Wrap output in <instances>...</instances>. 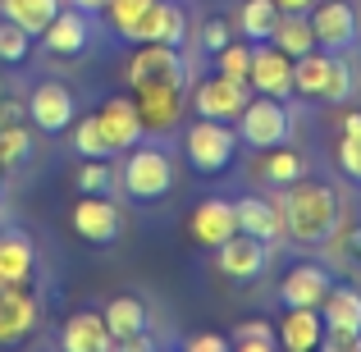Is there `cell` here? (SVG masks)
Returning <instances> with one entry per match:
<instances>
[{
    "label": "cell",
    "instance_id": "1",
    "mask_svg": "<svg viewBox=\"0 0 361 352\" xmlns=\"http://www.w3.org/2000/svg\"><path fill=\"white\" fill-rule=\"evenodd\" d=\"M279 206H283V233L298 247H320L338 229V193L320 178L302 174L298 183L279 188Z\"/></svg>",
    "mask_w": 361,
    "mask_h": 352
},
{
    "label": "cell",
    "instance_id": "2",
    "mask_svg": "<svg viewBox=\"0 0 361 352\" xmlns=\"http://www.w3.org/2000/svg\"><path fill=\"white\" fill-rule=\"evenodd\" d=\"M293 92L302 97H316V101H329V106H343L348 97L357 92V69L334 51H307L293 60Z\"/></svg>",
    "mask_w": 361,
    "mask_h": 352
},
{
    "label": "cell",
    "instance_id": "3",
    "mask_svg": "<svg viewBox=\"0 0 361 352\" xmlns=\"http://www.w3.org/2000/svg\"><path fill=\"white\" fill-rule=\"evenodd\" d=\"M183 151H188V165L197 174H224L238 156V128H229L224 119H202L183 133Z\"/></svg>",
    "mask_w": 361,
    "mask_h": 352
},
{
    "label": "cell",
    "instance_id": "4",
    "mask_svg": "<svg viewBox=\"0 0 361 352\" xmlns=\"http://www.w3.org/2000/svg\"><path fill=\"white\" fill-rule=\"evenodd\" d=\"M288 138H293V110L279 97H261L256 92L238 115V142H247L256 151H270V147H283Z\"/></svg>",
    "mask_w": 361,
    "mask_h": 352
},
{
    "label": "cell",
    "instance_id": "5",
    "mask_svg": "<svg viewBox=\"0 0 361 352\" xmlns=\"http://www.w3.org/2000/svg\"><path fill=\"white\" fill-rule=\"evenodd\" d=\"M123 193L137 197V202H160L174 188V160L160 147H128V160H123Z\"/></svg>",
    "mask_w": 361,
    "mask_h": 352
},
{
    "label": "cell",
    "instance_id": "6",
    "mask_svg": "<svg viewBox=\"0 0 361 352\" xmlns=\"http://www.w3.org/2000/svg\"><path fill=\"white\" fill-rule=\"evenodd\" d=\"M128 83H169V87H188V60L178 55V46L165 42H137L128 60Z\"/></svg>",
    "mask_w": 361,
    "mask_h": 352
},
{
    "label": "cell",
    "instance_id": "7",
    "mask_svg": "<svg viewBox=\"0 0 361 352\" xmlns=\"http://www.w3.org/2000/svg\"><path fill=\"white\" fill-rule=\"evenodd\" d=\"M27 119H32L37 133H64L78 119V101H73V92L64 87V83L46 78V83H37L32 97H27Z\"/></svg>",
    "mask_w": 361,
    "mask_h": 352
},
{
    "label": "cell",
    "instance_id": "8",
    "mask_svg": "<svg viewBox=\"0 0 361 352\" xmlns=\"http://www.w3.org/2000/svg\"><path fill=\"white\" fill-rule=\"evenodd\" d=\"M311 32H316L320 51H353L357 46V9L353 0H316V14H311Z\"/></svg>",
    "mask_w": 361,
    "mask_h": 352
},
{
    "label": "cell",
    "instance_id": "9",
    "mask_svg": "<svg viewBox=\"0 0 361 352\" xmlns=\"http://www.w3.org/2000/svg\"><path fill=\"white\" fill-rule=\"evenodd\" d=\"M42 320V302L27 284H0V344H23Z\"/></svg>",
    "mask_w": 361,
    "mask_h": 352
},
{
    "label": "cell",
    "instance_id": "10",
    "mask_svg": "<svg viewBox=\"0 0 361 352\" xmlns=\"http://www.w3.org/2000/svg\"><path fill=\"white\" fill-rule=\"evenodd\" d=\"M265 261H270V243H261V238H252V233H233L229 243L215 247V265H220V274L233 279V284L261 279Z\"/></svg>",
    "mask_w": 361,
    "mask_h": 352
},
{
    "label": "cell",
    "instance_id": "11",
    "mask_svg": "<svg viewBox=\"0 0 361 352\" xmlns=\"http://www.w3.org/2000/svg\"><path fill=\"white\" fill-rule=\"evenodd\" d=\"M247 87L261 92V97H288L293 92V55H283L274 42H256Z\"/></svg>",
    "mask_w": 361,
    "mask_h": 352
},
{
    "label": "cell",
    "instance_id": "12",
    "mask_svg": "<svg viewBox=\"0 0 361 352\" xmlns=\"http://www.w3.org/2000/svg\"><path fill=\"white\" fill-rule=\"evenodd\" d=\"M192 106H197L202 119H224L229 123V119H238L243 106H247V83L215 73V78H206V83L192 87Z\"/></svg>",
    "mask_w": 361,
    "mask_h": 352
},
{
    "label": "cell",
    "instance_id": "13",
    "mask_svg": "<svg viewBox=\"0 0 361 352\" xmlns=\"http://www.w3.org/2000/svg\"><path fill=\"white\" fill-rule=\"evenodd\" d=\"M73 229H78V238H87V243H97V247L115 243L119 229H123L119 206L101 193H82L78 206H73Z\"/></svg>",
    "mask_w": 361,
    "mask_h": 352
},
{
    "label": "cell",
    "instance_id": "14",
    "mask_svg": "<svg viewBox=\"0 0 361 352\" xmlns=\"http://www.w3.org/2000/svg\"><path fill=\"white\" fill-rule=\"evenodd\" d=\"M133 106L142 115V128L147 133H160L178 119L183 110V87H169V83H137L133 87Z\"/></svg>",
    "mask_w": 361,
    "mask_h": 352
},
{
    "label": "cell",
    "instance_id": "15",
    "mask_svg": "<svg viewBox=\"0 0 361 352\" xmlns=\"http://www.w3.org/2000/svg\"><path fill=\"white\" fill-rule=\"evenodd\" d=\"M188 229H192V238L202 247H220L238 233V211H233V202H224V197H206V202L192 206Z\"/></svg>",
    "mask_w": 361,
    "mask_h": 352
},
{
    "label": "cell",
    "instance_id": "16",
    "mask_svg": "<svg viewBox=\"0 0 361 352\" xmlns=\"http://www.w3.org/2000/svg\"><path fill=\"white\" fill-rule=\"evenodd\" d=\"M329 289H334V279H329L325 265L302 261V265H293V270L279 279V302L283 307H320Z\"/></svg>",
    "mask_w": 361,
    "mask_h": 352
},
{
    "label": "cell",
    "instance_id": "17",
    "mask_svg": "<svg viewBox=\"0 0 361 352\" xmlns=\"http://www.w3.org/2000/svg\"><path fill=\"white\" fill-rule=\"evenodd\" d=\"M183 37H188V14H183V5H174V0H156V5L147 9V18L133 28L128 42H165V46H183Z\"/></svg>",
    "mask_w": 361,
    "mask_h": 352
},
{
    "label": "cell",
    "instance_id": "18",
    "mask_svg": "<svg viewBox=\"0 0 361 352\" xmlns=\"http://www.w3.org/2000/svg\"><path fill=\"white\" fill-rule=\"evenodd\" d=\"M97 119H101V128H106V138H110V151H128V147H137L142 142V115H137V106H133V97H110L106 106L97 110Z\"/></svg>",
    "mask_w": 361,
    "mask_h": 352
},
{
    "label": "cell",
    "instance_id": "19",
    "mask_svg": "<svg viewBox=\"0 0 361 352\" xmlns=\"http://www.w3.org/2000/svg\"><path fill=\"white\" fill-rule=\"evenodd\" d=\"M233 211H238V233H252V238H261V243H279L283 238L279 197H274V202H265V197H238Z\"/></svg>",
    "mask_w": 361,
    "mask_h": 352
},
{
    "label": "cell",
    "instance_id": "20",
    "mask_svg": "<svg viewBox=\"0 0 361 352\" xmlns=\"http://www.w3.org/2000/svg\"><path fill=\"white\" fill-rule=\"evenodd\" d=\"M42 42H46V51H51V55H78V51H87V42H92L87 14H82V9H60V14L51 18V28L42 32Z\"/></svg>",
    "mask_w": 361,
    "mask_h": 352
},
{
    "label": "cell",
    "instance_id": "21",
    "mask_svg": "<svg viewBox=\"0 0 361 352\" xmlns=\"http://www.w3.org/2000/svg\"><path fill=\"white\" fill-rule=\"evenodd\" d=\"M279 339H283L288 352L320 348V339H325V316H320V307H288V316H283V325H279Z\"/></svg>",
    "mask_w": 361,
    "mask_h": 352
},
{
    "label": "cell",
    "instance_id": "22",
    "mask_svg": "<svg viewBox=\"0 0 361 352\" xmlns=\"http://www.w3.org/2000/svg\"><path fill=\"white\" fill-rule=\"evenodd\" d=\"M110 344H115V334H110L101 311H78L64 320V348L69 352H106Z\"/></svg>",
    "mask_w": 361,
    "mask_h": 352
},
{
    "label": "cell",
    "instance_id": "23",
    "mask_svg": "<svg viewBox=\"0 0 361 352\" xmlns=\"http://www.w3.org/2000/svg\"><path fill=\"white\" fill-rule=\"evenodd\" d=\"M32 265H37L32 238L18 233V229H5V233H0V284H27Z\"/></svg>",
    "mask_w": 361,
    "mask_h": 352
},
{
    "label": "cell",
    "instance_id": "24",
    "mask_svg": "<svg viewBox=\"0 0 361 352\" xmlns=\"http://www.w3.org/2000/svg\"><path fill=\"white\" fill-rule=\"evenodd\" d=\"M60 9H64V0H0V18L18 23L27 37H42Z\"/></svg>",
    "mask_w": 361,
    "mask_h": 352
},
{
    "label": "cell",
    "instance_id": "25",
    "mask_svg": "<svg viewBox=\"0 0 361 352\" xmlns=\"http://www.w3.org/2000/svg\"><path fill=\"white\" fill-rule=\"evenodd\" d=\"M279 14L283 9L274 5V0H243L238 5V14H233V28L243 32V42H270V32H274V23H279Z\"/></svg>",
    "mask_w": 361,
    "mask_h": 352
},
{
    "label": "cell",
    "instance_id": "26",
    "mask_svg": "<svg viewBox=\"0 0 361 352\" xmlns=\"http://www.w3.org/2000/svg\"><path fill=\"white\" fill-rule=\"evenodd\" d=\"M256 174L265 178V183L270 188H288V183H298L302 174H307V160L298 156V151L288 147V142H283V147H270L261 156V165H256Z\"/></svg>",
    "mask_w": 361,
    "mask_h": 352
},
{
    "label": "cell",
    "instance_id": "27",
    "mask_svg": "<svg viewBox=\"0 0 361 352\" xmlns=\"http://www.w3.org/2000/svg\"><path fill=\"white\" fill-rule=\"evenodd\" d=\"M106 316V325H110V334L115 339H128V334H142L147 329V302L142 298H133V293H119V298H110V307L101 311Z\"/></svg>",
    "mask_w": 361,
    "mask_h": 352
},
{
    "label": "cell",
    "instance_id": "28",
    "mask_svg": "<svg viewBox=\"0 0 361 352\" xmlns=\"http://www.w3.org/2000/svg\"><path fill=\"white\" fill-rule=\"evenodd\" d=\"M270 42L279 46L283 55H307V51H316V32H311V18L307 14H279V23H274V32H270Z\"/></svg>",
    "mask_w": 361,
    "mask_h": 352
},
{
    "label": "cell",
    "instance_id": "29",
    "mask_svg": "<svg viewBox=\"0 0 361 352\" xmlns=\"http://www.w3.org/2000/svg\"><path fill=\"white\" fill-rule=\"evenodd\" d=\"M320 316L329 329H361V293L357 289H329L320 302Z\"/></svg>",
    "mask_w": 361,
    "mask_h": 352
},
{
    "label": "cell",
    "instance_id": "30",
    "mask_svg": "<svg viewBox=\"0 0 361 352\" xmlns=\"http://www.w3.org/2000/svg\"><path fill=\"white\" fill-rule=\"evenodd\" d=\"M334 160H338V169H343V178L361 183V110L343 115V138H338V147H334Z\"/></svg>",
    "mask_w": 361,
    "mask_h": 352
},
{
    "label": "cell",
    "instance_id": "31",
    "mask_svg": "<svg viewBox=\"0 0 361 352\" xmlns=\"http://www.w3.org/2000/svg\"><path fill=\"white\" fill-rule=\"evenodd\" d=\"M32 160V133H27V123H5L0 128V169H18Z\"/></svg>",
    "mask_w": 361,
    "mask_h": 352
},
{
    "label": "cell",
    "instance_id": "32",
    "mask_svg": "<svg viewBox=\"0 0 361 352\" xmlns=\"http://www.w3.org/2000/svg\"><path fill=\"white\" fill-rule=\"evenodd\" d=\"M73 151H78V156L110 160V138H106V128H101V119H97V115L73 119Z\"/></svg>",
    "mask_w": 361,
    "mask_h": 352
},
{
    "label": "cell",
    "instance_id": "33",
    "mask_svg": "<svg viewBox=\"0 0 361 352\" xmlns=\"http://www.w3.org/2000/svg\"><path fill=\"white\" fill-rule=\"evenodd\" d=\"M229 344L238 352H274L279 348V329L265 325V320H243V325L229 334Z\"/></svg>",
    "mask_w": 361,
    "mask_h": 352
},
{
    "label": "cell",
    "instance_id": "34",
    "mask_svg": "<svg viewBox=\"0 0 361 352\" xmlns=\"http://www.w3.org/2000/svg\"><path fill=\"white\" fill-rule=\"evenodd\" d=\"M215 73L247 83V73H252V42H224L215 51Z\"/></svg>",
    "mask_w": 361,
    "mask_h": 352
},
{
    "label": "cell",
    "instance_id": "35",
    "mask_svg": "<svg viewBox=\"0 0 361 352\" xmlns=\"http://www.w3.org/2000/svg\"><path fill=\"white\" fill-rule=\"evenodd\" d=\"M156 5V0H106V14H110V23H115V32L128 42L133 37V28L147 18V9Z\"/></svg>",
    "mask_w": 361,
    "mask_h": 352
},
{
    "label": "cell",
    "instance_id": "36",
    "mask_svg": "<svg viewBox=\"0 0 361 352\" xmlns=\"http://www.w3.org/2000/svg\"><path fill=\"white\" fill-rule=\"evenodd\" d=\"M78 188H82V193H101V197H110V188H115V169H110L106 160H97V156H82Z\"/></svg>",
    "mask_w": 361,
    "mask_h": 352
},
{
    "label": "cell",
    "instance_id": "37",
    "mask_svg": "<svg viewBox=\"0 0 361 352\" xmlns=\"http://www.w3.org/2000/svg\"><path fill=\"white\" fill-rule=\"evenodd\" d=\"M27 46H32V37H27L18 23L0 18V60H5V64H18L27 55Z\"/></svg>",
    "mask_w": 361,
    "mask_h": 352
},
{
    "label": "cell",
    "instance_id": "38",
    "mask_svg": "<svg viewBox=\"0 0 361 352\" xmlns=\"http://www.w3.org/2000/svg\"><path fill=\"white\" fill-rule=\"evenodd\" d=\"M224 42H233V23H229V18H211V23H206L202 28V46H206V51H220V46Z\"/></svg>",
    "mask_w": 361,
    "mask_h": 352
},
{
    "label": "cell",
    "instance_id": "39",
    "mask_svg": "<svg viewBox=\"0 0 361 352\" xmlns=\"http://www.w3.org/2000/svg\"><path fill=\"white\" fill-rule=\"evenodd\" d=\"M329 352H361V329H329L325 325V339H320Z\"/></svg>",
    "mask_w": 361,
    "mask_h": 352
},
{
    "label": "cell",
    "instance_id": "40",
    "mask_svg": "<svg viewBox=\"0 0 361 352\" xmlns=\"http://www.w3.org/2000/svg\"><path fill=\"white\" fill-rule=\"evenodd\" d=\"M224 348H233L224 334H192L188 339V352H224Z\"/></svg>",
    "mask_w": 361,
    "mask_h": 352
},
{
    "label": "cell",
    "instance_id": "41",
    "mask_svg": "<svg viewBox=\"0 0 361 352\" xmlns=\"http://www.w3.org/2000/svg\"><path fill=\"white\" fill-rule=\"evenodd\" d=\"M27 115V106L23 101H9V97H0V128H5V123H18Z\"/></svg>",
    "mask_w": 361,
    "mask_h": 352
},
{
    "label": "cell",
    "instance_id": "42",
    "mask_svg": "<svg viewBox=\"0 0 361 352\" xmlns=\"http://www.w3.org/2000/svg\"><path fill=\"white\" fill-rule=\"evenodd\" d=\"M274 5H279L283 14H311V9H316V0H274Z\"/></svg>",
    "mask_w": 361,
    "mask_h": 352
},
{
    "label": "cell",
    "instance_id": "43",
    "mask_svg": "<svg viewBox=\"0 0 361 352\" xmlns=\"http://www.w3.org/2000/svg\"><path fill=\"white\" fill-rule=\"evenodd\" d=\"M73 9H82V14H101L106 9V0H69Z\"/></svg>",
    "mask_w": 361,
    "mask_h": 352
},
{
    "label": "cell",
    "instance_id": "44",
    "mask_svg": "<svg viewBox=\"0 0 361 352\" xmlns=\"http://www.w3.org/2000/svg\"><path fill=\"white\" fill-rule=\"evenodd\" d=\"M0 197H5V169H0Z\"/></svg>",
    "mask_w": 361,
    "mask_h": 352
},
{
    "label": "cell",
    "instance_id": "45",
    "mask_svg": "<svg viewBox=\"0 0 361 352\" xmlns=\"http://www.w3.org/2000/svg\"><path fill=\"white\" fill-rule=\"evenodd\" d=\"M0 97H5V83H0Z\"/></svg>",
    "mask_w": 361,
    "mask_h": 352
}]
</instances>
